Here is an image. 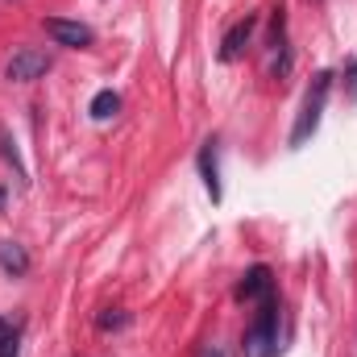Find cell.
I'll list each match as a JSON object with an SVG mask.
<instances>
[{"mask_svg": "<svg viewBox=\"0 0 357 357\" xmlns=\"http://www.w3.org/2000/svg\"><path fill=\"white\" fill-rule=\"evenodd\" d=\"M88 112H91V121H112V116L121 112V96H116L112 88H100L96 96H91Z\"/></svg>", "mask_w": 357, "mask_h": 357, "instance_id": "9", "label": "cell"}, {"mask_svg": "<svg viewBox=\"0 0 357 357\" xmlns=\"http://www.w3.org/2000/svg\"><path fill=\"white\" fill-rule=\"evenodd\" d=\"M42 29H46V38H50L54 46H67V50H88L91 42H96L91 25L67 21V17H42Z\"/></svg>", "mask_w": 357, "mask_h": 357, "instance_id": "4", "label": "cell"}, {"mask_svg": "<svg viewBox=\"0 0 357 357\" xmlns=\"http://www.w3.org/2000/svg\"><path fill=\"white\" fill-rule=\"evenodd\" d=\"M0 357H21V337H17V328H13L8 337H0Z\"/></svg>", "mask_w": 357, "mask_h": 357, "instance_id": "11", "label": "cell"}, {"mask_svg": "<svg viewBox=\"0 0 357 357\" xmlns=\"http://www.w3.org/2000/svg\"><path fill=\"white\" fill-rule=\"evenodd\" d=\"M195 357H225V349H220V345H204Z\"/></svg>", "mask_w": 357, "mask_h": 357, "instance_id": "14", "label": "cell"}, {"mask_svg": "<svg viewBox=\"0 0 357 357\" xmlns=\"http://www.w3.org/2000/svg\"><path fill=\"white\" fill-rule=\"evenodd\" d=\"M0 154H4L8 162H13V171H17V183L25 187V183H29V175H25V167H21V154H17V142H13V137H8L4 129H0Z\"/></svg>", "mask_w": 357, "mask_h": 357, "instance_id": "10", "label": "cell"}, {"mask_svg": "<svg viewBox=\"0 0 357 357\" xmlns=\"http://www.w3.org/2000/svg\"><path fill=\"white\" fill-rule=\"evenodd\" d=\"M254 29H258V17H254V13L241 17V21L225 33V42H220V63H237V59L245 54V46L254 42Z\"/></svg>", "mask_w": 357, "mask_h": 357, "instance_id": "6", "label": "cell"}, {"mask_svg": "<svg viewBox=\"0 0 357 357\" xmlns=\"http://www.w3.org/2000/svg\"><path fill=\"white\" fill-rule=\"evenodd\" d=\"M4 199H8V191H4V187H0V208H4Z\"/></svg>", "mask_w": 357, "mask_h": 357, "instance_id": "16", "label": "cell"}, {"mask_svg": "<svg viewBox=\"0 0 357 357\" xmlns=\"http://www.w3.org/2000/svg\"><path fill=\"white\" fill-rule=\"evenodd\" d=\"M50 67H54V59H50L46 50L21 46V50H13V59L4 63V79H8V84H38Z\"/></svg>", "mask_w": 357, "mask_h": 357, "instance_id": "3", "label": "cell"}, {"mask_svg": "<svg viewBox=\"0 0 357 357\" xmlns=\"http://www.w3.org/2000/svg\"><path fill=\"white\" fill-rule=\"evenodd\" d=\"M0 270H4L8 278H25V274H29V254H25V245L0 241Z\"/></svg>", "mask_w": 357, "mask_h": 357, "instance_id": "8", "label": "cell"}, {"mask_svg": "<svg viewBox=\"0 0 357 357\" xmlns=\"http://www.w3.org/2000/svg\"><path fill=\"white\" fill-rule=\"evenodd\" d=\"M266 295H274V274H270V266H250L245 278L237 282V299L241 303H262Z\"/></svg>", "mask_w": 357, "mask_h": 357, "instance_id": "7", "label": "cell"}, {"mask_svg": "<svg viewBox=\"0 0 357 357\" xmlns=\"http://www.w3.org/2000/svg\"><path fill=\"white\" fill-rule=\"evenodd\" d=\"M125 324H129L125 312H104V316H100V328H104V333H108V328H125Z\"/></svg>", "mask_w": 357, "mask_h": 357, "instance_id": "12", "label": "cell"}, {"mask_svg": "<svg viewBox=\"0 0 357 357\" xmlns=\"http://www.w3.org/2000/svg\"><path fill=\"white\" fill-rule=\"evenodd\" d=\"M345 96H349V100H357V59H349V63H345Z\"/></svg>", "mask_w": 357, "mask_h": 357, "instance_id": "13", "label": "cell"}, {"mask_svg": "<svg viewBox=\"0 0 357 357\" xmlns=\"http://www.w3.org/2000/svg\"><path fill=\"white\" fill-rule=\"evenodd\" d=\"M216 154H220V142H216V137H208V142L199 146V158H195L199 178H204V187H208L212 204H220V199H225V187H220V162H216Z\"/></svg>", "mask_w": 357, "mask_h": 357, "instance_id": "5", "label": "cell"}, {"mask_svg": "<svg viewBox=\"0 0 357 357\" xmlns=\"http://www.w3.org/2000/svg\"><path fill=\"white\" fill-rule=\"evenodd\" d=\"M278 295H266L245 328V341H241V357H278Z\"/></svg>", "mask_w": 357, "mask_h": 357, "instance_id": "2", "label": "cell"}, {"mask_svg": "<svg viewBox=\"0 0 357 357\" xmlns=\"http://www.w3.org/2000/svg\"><path fill=\"white\" fill-rule=\"evenodd\" d=\"M8 333H13V324H8V320H0V337H8Z\"/></svg>", "mask_w": 357, "mask_h": 357, "instance_id": "15", "label": "cell"}, {"mask_svg": "<svg viewBox=\"0 0 357 357\" xmlns=\"http://www.w3.org/2000/svg\"><path fill=\"white\" fill-rule=\"evenodd\" d=\"M328 91H333V71H320L316 79H312V88L303 96V104H299V116H295V125H291V150H299V146H307L312 137H316V129H320V121H324V108H328Z\"/></svg>", "mask_w": 357, "mask_h": 357, "instance_id": "1", "label": "cell"}]
</instances>
